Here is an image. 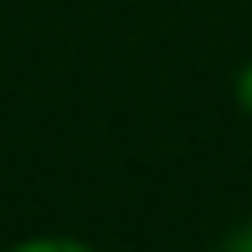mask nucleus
I'll list each match as a JSON object with an SVG mask.
<instances>
[{"instance_id": "nucleus-1", "label": "nucleus", "mask_w": 252, "mask_h": 252, "mask_svg": "<svg viewBox=\"0 0 252 252\" xmlns=\"http://www.w3.org/2000/svg\"><path fill=\"white\" fill-rule=\"evenodd\" d=\"M5 252H98V248H89L84 238H70V234H33V238H19Z\"/></svg>"}, {"instance_id": "nucleus-3", "label": "nucleus", "mask_w": 252, "mask_h": 252, "mask_svg": "<svg viewBox=\"0 0 252 252\" xmlns=\"http://www.w3.org/2000/svg\"><path fill=\"white\" fill-rule=\"evenodd\" d=\"M220 252H252V220H248V224H238L234 234L224 238V248H220Z\"/></svg>"}, {"instance_id": "nucleus-2", "label": "nucleus", "mask_w": 252, "mask_h": 252, "mask_svg": "<svg viewBox=\"0 0 252 252\" xmlns=\"http://www.w3.org/2000/svg\"><path fill=\"white\" fill-rule=\"evenodd\" d=\"M234 103H238V108H243L248 117H252V56H248L243 65H238V75H234Z\"/></svg>"}]
</instances>
